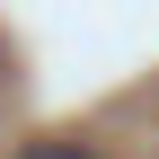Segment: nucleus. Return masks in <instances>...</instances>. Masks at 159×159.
<instances>
[{"instance_id": "1", "label": "nucleus", "mask_w": 159, "mask_h": 159, "mask_svg": "<svg viewBox=\"0 0 159 159\" xmlns=\"http://www.w3.org/2000/svg\"><path fill=\"white\" fill-rule=\"evenodd\" d=\"M9 159H106V150L80 142V133H44V142H27V150H9Z\"/></svg>"}]
</instances>
